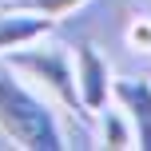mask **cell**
Returning a JSON list of instances; mask_svg holds the SVG:
<instances>
[{"instance_id":"6da1fadb","label":"cell","mask_w":151,"mask_h":151,"mask_svg":"<svg viewBox=\"0 0 151 151\" xmlns=\"http://www.w3.org/2000/svg\"><path fill=\"white\" fill-rule=\"evenodd\" d=\"M0 131L24 151H64L72 147L64 135L60 111H56L52 96L24 80L16 68L0 60Z\"/></svg>"},{"instance_id":"7a4b0ae2","label":"cell","mask_w":151,"mask_h":151,"mask_svg":"<svg viewBox=\"0 0 151 151\" xmlns=\"http://www.w3.org/2000/svg\"><path fill=\"white\" fill-rule=\"evenodd\" d=\"M0 60H4L8 68H16L24 80H32L60 107H68L76 115H88L83 104H80V88H76V56H72V48H64V44H56L52 36H44V40H32V44L0 56Z\"/></svg>"},{"instance_id":"3957f363","label":"cell","mask_w":151,"mask_h":151,"mask_svg":"<svg viewBox=\"0 0 151 151\" xmlns=\"http://www.w3.org/2000/svg\"><path fill=\"white\" fill-rule=\"evenodd\" d=\"M76 56V88H80V104L88 115H96L104 104H111V68L107 60L99 56L96 44H76L72 48Z\"/></svg>"},{"instance_id":"277c9868","label":"cell","mask_w":151,"mask_h":151,"mask_svg":"<svg viewBox=\"0 0 151 151\" xmlns=\"http://www.w3.org/2000/svg\"><path fill=\"white\" fill-rule=\"evenodd\" d=\"M111 99L127 111L131 127H135V147L151 151V80H143V76H115Z\"/></svg>"},{"instance_id":"5b68a950","label":"cell","mask_w":151,"mask_h":151,"mask_svg":"<svg viewBox=\"0 0 151 151\" xmlns=\"http://www.w3.org/2000/svg\"><path fill=\"white\" fill-rule=\"evenodd\" d=\"M52 28H56L52 16H40V12H28V8L4 4V8H0V56L16 52V48L32 44V40L52 36Z\"/></svg>"},{"instance_id":"8992f818","label":"cell","mask_w":151,"mask_h":151,"mask_svg":"<svg viewBox=\"0 0 151 151\" xmlns=\"http://www.w3.org/2000/svg\"><path fill=\"white\" fill-rule=\"evenodd\" d=\"M91 119L99 123V147H135V127H131L127 111L119 104H104Z\"/></svg>"},{"instance_id":"52a82bcc","label":"cell","mask_w":151,"mask_h":151,"mask_svg":"<svg viewBox=\"0 0 151 151\" xmlns=\"http://www.w3.org/2000/svg\"><path fill=\"white\" fill-rule=\"evenodd\" d=\"M4 4H12V8H28V12H40V16H52V20L60 24L64 16L80 12L88 0H4Z\"/></svg>"},{"instance_id":"ba28073f","label":"cell","mask_w":151,"mask_h":151,"mask_svg":"<svg viewBox=\"0 0 151 151\" xmlns=\"http://www.w3.org/2000/svg\"><path fill=\"white\" fill-rule=\"evenodd\" d=\"M127 44L135 52H151V20L147 16H139V20L127 24Z\"/></svg>"}]
</instances>
